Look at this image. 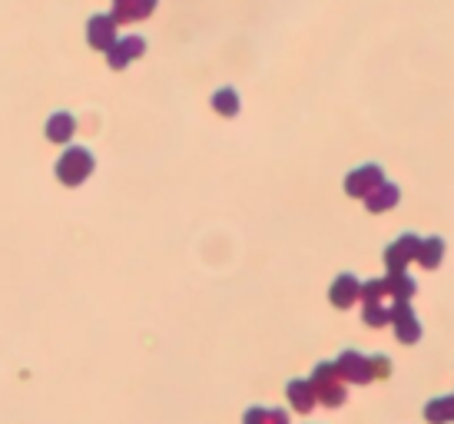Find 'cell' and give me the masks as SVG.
<instances>
[{
  "label": "cell",
  "instance_id": "obj_1",
  "mask_svg": "<svg viewBox=\"0 0 454 424\" xmlns=\"http://www.w3.org/2000/svg\"><path fill=\"white\" fill-rule=\"evenodd\" d=\"M93 153L83 150V146H70V150L57 160V179L64 183V186H80V183H87L90 173H93Z\"/></svg>",
  "mask_w": 454,
  "mask_h": 424
},
{
  "label": "cell",
  "instance_id": "obj_2",
  "mask_svg": "<svg viewBox=\"0 0 454 424\" xmlns=\"http://www.w3.org/2000/svg\"><path fill=\"white\" fill-rule=\"evenodd\" d=\"M381 183H385L381 166L365 162V166H358V169H352V173L345 176V192H348L352 200H365L368 192H372L375 186H381Z\"/></svg>",
  "mask_w": 454,
  "mask_h": 424
},
{
  "label": "cell",
  "instance_id": "obj_3",
  "mask_svg": "<svg viewBox=\"0 0 454 424\" xmlns=\"http://www.w3.org/2000/svg\"><path fill=\"white\" fill-rule=\"evenodd\" d=\"M116 20L110 17V13H97V17H90V24H87V43L93 47V51H100L106 53L110 47H114L116 40Z\"/></svg>",
  "mask_w": 454,
  "mask_h": 424
},
{
  "label": "cell",
  "instance_id": "obj_4",
  "mask_svg": "<svg viewBox=\"0 0 454 424\" xmlns=\"http://www.w3.org/2000/svg\"><path fill=\"white\" fill-rule=\"evenodd\" d=\"M418 242L421 239L415 232H404L391 242L388 249H385V265H388V272H404V265H411V259L418 255Z\"/></svg>",
  "mask_w": 454,
  "mask_h": 424
},
{
  "label": "cell",
  "instance_id": "obj_5",
  "mask_svg": "<svg viewBox=\"0 0 454 424\" xmlns=\"http://www.w3.org/2000/svg\"><path fill=\"white\" fill-rule=\"evenodd\" d=\"M146 53V40L143 37H123L116 40L114 47L106 51V63H110V70H127L129 63L139 60Z\"/></svg>",
  "mask_w": 454,
  "mask_h": 424
},
{
  "label": "cell",
  "instance_id": "obj_6",
  "mask_svg": "<svg viewBox=\"0 0 454 424\" xmlns=\"http://www.w3.org/2000/svg\"><path fill=\"white\" fill-rule=\"evenodd\" d=\"M153 11H156V0H114L110 17L116 24H137V20H146Z\"/></svg>",
  "mask_w": 454,
  "mask_h": 424
},
{
  "label": "cell",
  "instance_id": "obj_7",
  "mask_svg": "<svg viewBox=\"0 0 454 424\" xmlns=\"http://www.w3.org/2000/svg\"><path fill=\"white\" fill-rule=\"evenodd\" d=\"M402 202V189L395 186V183H381V186H375L372 192L365 196V206H368V212H388V209H395Z\"/></svg>",
  "mask_w": 454,
  "mask_h": 424
},
{
  "label": "cell",
  "instance_id": "obj_8",
  "mask_svg": "<svg viewBox=\"0 0 454 424\" xmlns=\"http://www.w3.org/2000/svg\"><path fill=\"white\" fill-rule=\"evenodd\" d=\"M358 292H362V286H358V279H355V275H339L328 295H332V305L348 309V305H355V302H358Z\"/></svg>",
  "mask_w": 454,
  "mask_h": 424
},
{
  "label": "cell",
  "instance_id": "obj_9",
  "mask_svg": "<svg viewBox=\"0 0 454 424\" xmlns=\"http://www.w3.org/2000/svg\"><path fill=\"white\" fill-rule=\"evenodd\" d=\"M391 322H395V328H398V338H402V342H415V338L421 335L415 312H411L404 302H398V305L391 309Z\"/></svg>",
  "mask_w": 454,
  "mask_h": 424
},
{
  "label": "cell",
  "instance_id": "obj_10",
  "mask_svg": "<svg viewBox=\"0 0 454 424\" xmlns=\"http://www.w3.org/2000/svg\"><path fill=\"white\" fill-rule=\"evenodd\" d=\"M74 130H76V120L70 113H53L51 120H47V139L51 143H70Z\"/></svg>",
  "mask_w": 454,
  "mask_h": 424
},
{
  "label": "cell",
  "instance_id": "obj_11",
  "mask_svg": "<svg viewBox=\"0 0 454 424\" xmlns=\"http://www.w3.org/2000/svg\"><path fill=\"white\" fill-rule=\"evenodd\" d=\"M418 263L425 265V269H438V263L444 259V239L438 236H428L418 242Z\"/></svg>",
  "mask_w": 454,
  "mask_h": 424
},
{
  "label": "cell",
  "instance_id": "obj_12",
  "mask_svg": "<svg viewBox=\"0 0 454 424\" xmlns=\"http://www.w3.org/2000/svg\"><path fill=\"white\" fill-rule=\"evenodd\" d=\"M213 110L219 113V116H236L239 113V93L232 87H223L213 93Z\"/></svg>",
  "mask_w": 454,
  "mask_h": 424
},
{
  "label": "cell",
  "instance_id": "obj_13",
  "mask_svg": "<svg viewBox=\"0 0 454 424\" xmlns=\"http://www.w3.org/2000/svg\"><path fill=\"white\" fill-rule=\"evenodd\" d=\"M385 286H388V295H395L398 302H408V295H415V279H408L404 272H391Z\"/></svg>",
  "mask_w": 454,
  "mask_h": 424
},
{
  "label": "cell",
  "instance_id": "obj_14",
  "mask_svg": "<svg viewBox=\"0 0 454 424\" xmlns=\"http://www.w3.org/2000/svg\"><path fill=\"white\" fill-rule=\"evenodd\" d=\"M339 368L348 374V378H368V362L365 358H358L355 351H345V355H341Z\"/></svg>",
  "mask_w": 454,
  "mask_h": 424
}]
</instances>
